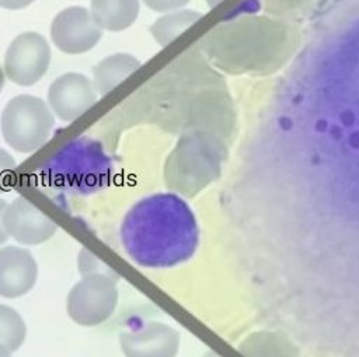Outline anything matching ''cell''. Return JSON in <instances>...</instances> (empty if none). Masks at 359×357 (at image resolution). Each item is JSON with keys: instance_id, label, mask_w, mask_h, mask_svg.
I'll return each mask as SVG.
<instances>
[{"instance_id": "7", "label": "cell", "mask_w": 359, "mask_h": 357, "mask_svg": "<svg viewBox=\"0 0 359 357\" xmlns=\"http://www.w3.org/2000/svg\"><path fill=\"white\" fill-rule=\"evenodd\" d=\"M102 29L91 13L81 6L62 10L50 24V38L55 46L67 53L79 55L91 50L101 39Z\"/></svg>"}, {"instance_id": "18", "label": "cell", "mask_w": 359, "mask_h": 357, "mask_svg": "<svg viewBox=\"0 0 359 357\" xmlns=\"http://www.w3.org/2000/svg\"><path fill=\"white\" fill-rule=\"evenodd\" d=\"M189 0H143V3L154 11H174L185 6Z\"/></svg>"}, {"instance_id": "13", "label": "cell", "mask_w": 359, "mask_h": 357, "mask_svg": "<svg viewBox=\"0 0 359 357\" xmlns=\"http://www.w3.org/2000/svg\"><path fill=\"white\" fill-rule=\"evenodd\" d=\"M140 67V62L129 53H114L93 67V84L100 95H107L129 74Z\"/></svg>"}, {"instance_id": "19", "label": "cell", "mask_w": 359, "mask_h": 357, "mask_svg": "<svg viewBox=\"0 0 359 357\" xmlns=\"http://www.w3.org/2000/svg\"><path fill=\"white\" fill-rule=\"evenodd\" d=\"M35 0H0V7L7 10H21L32 4Z\"/></svg>"}, {"instance_id": "12", "label": "cell", "mask_w": 359, "mask_h": 357, "mask_svg": "<svg viewBox=\"0 0 359 357\" xmlns=\"http://www.w3.org/2000/svg\"><path fill=\"white\" fill-rule=\"evenodd\" d=\"M139 0H91V15L101 29L123 31L139 15Z\"/></svg>"}, {"instance_id": "9", "label": "cell", "mask_w": 359, "mask_h": 357, "mask_svg": "<svg viewBox=\"0 0 359 357\" xmlns=\"http://www.w3.org/2000/svg\"><path fill=\"white\" fill-rule=\"evenodd\" d=\"M97 99L93 81L81 73L59 76L48 90V105L63 122L81 116Z\"/></svg>"}, {"instance_id": "14", "label": "cell", "mask_w": 359, "mask_h": 357, "mask_svg": "<svg viewBox=\"0 0 359 357\" xmlns=\"http://www.w3.org/2000/svg\"><path fill=\"white\" fill-rule=\"evenodd\" d=\"M198 18H201V14L194 10H174L156 20L150 27V32L156 42L165 46Z\"/></svg>"}, {"instance_id": "3", "label": "cell", "mask_w": 359, "mask_h": 357, "mask_svg": "<svg viewBox=\"0 0 359 357\" xmlns=\"http://www.w3.org/2000/svg\"><path fill=\"white\" fill-rule=\"evenodd\" d=\"M219 172V157L213 143L202 133L184 134L164 164V182L171 190L194 196Z\"/></svg>"}, {"instance_id": "21", "label": "cell", "mask_w": 359, "mask_h": 357, "mask_svg": "<svg viewBox=\"0 0 359 357\" xmlns=\"http://www.w3.org/2000/svg\"><path fill=\"white\" fill-rule=\"evenodd\" d=\"M0 357H11V351L3 344H0Z\"/></svg>"}, {"instance_id": "8", "label": "cell", "mask_w": 359, "mask_h": 357, "mask_svg": "<svg viewBox=\"0 0 359 357\" xmlns=\"http://www.w3.org/2000/svg\"><path fill=\"white\" fill-rule=\"evenodd\" d=\"M3 224L8 238L25 246L41 245L57 231V224L22 196L7 204Z\"/></svg>"}, {"instance_id": "24", "label": "cell", "mask_w": 359, "mask_h": 357, "mask_svg": "<svg viewBox=\"0 0 359 357\" xmlns=\"http://www.w3.org/2000/svg\"><path fill=\"white\" fill-rule=\"evenodd\" d=\"M205 357H219L216 353H213V351H208L206 354H205Z\"/></svg>"}, {"instance_id": "17", "label": "cell", "mask_w": 359, "mask_h": 357, "mask_svg": "<svg viewBox=\"0 0 359 357\" xmlns=\"http://www.w3.org/2000/svg\"><path fill=\"white\" fill-rule=\"evenodd\" d=\"M101 267H107L104 262L97 259L87 249H81L80 251V255H79V270H80L81 276L90 274V273H114L111 269L102 270Z\"/></svg>"}, {"instance_id": "20", "label": "cell", "mask_w": 359, "mask_h": 357, "mask_svg": "<svg viewBox=\"0 0 359 357\" xmlns=\"http://www.w3.org/2000/svg\"><path fill=\"white\" fill-rule=\"evenodd\" d=\"M7 202L4 199L0 197V246L8 239V235L6 232V228H4V224H3V217H4V211L7 209Z\"/></svg>"}, {"instance_id": "6", "label": "cell", "mask_w": 359, "mask_h": 357, "mask_svg": "<svg viewBox=\"0 0 359 357\" xmlns=\"http://www.w3.org/2000/svg\"><path fill=\"white\" fill-rule=\"evenodd\" d=\"M50 48L38 32L27 31L17 35L4 55V74L18 85H32L48 71Z\"/></svg>"}, {"instance_id": "15", "label": "cell", "mask_w": 359, "mask_h": 357, "mask_svg": "<svg viewBox=\"0 0 359 357\" xmlns=\"http://www.w3.org/2000/svg\"><path fill=\"white\" fill-rule=\"evenodd\" d=\"M27 325L17 309L0 304V344L11 353L17 351L25 342Z\"/></svg>"}, {"instance_id": "1", "label": "cell", "mask_w": 359, "mask_h": 357, "mask_svg": "<svg viewBox=\"0 0 359 357\" xmlns=\"http://www.w3.org/2000/svg\"><path fill=\"white\" fill-rule=\"evenodd\" d=\"M196 217L181 195L163 192L137 200L125 214L119 237L126 255L146 269L189 260L199 245Z\"/></svg>"}, {"instance_id": "22", "label": "cell", "mask_w": 359, "mask_h": 357, "mask_svg": "<svg viewBox=\"0 0 359 357\" xmlns=\"http://www.w3.org/2000/svg\"><path fill=\"white\" fill-rule=\"evenodd\" d=\"M4 78H6L4 70L0 67V92H1V90H3V85H4Z\"/></svg>"}, {"instance_id": "10", "label": "cell", "mask_w": 359, "mask_h": 357, "mask_svg": "<svg viewBox=\"0 0 359 357\" xmlns=\"http://www.w3.org/2000/svg\"><path fill=\"white\" fill-rule=\"evenodd\" d=\"M119 344L125 357H177L180 335L165 323L150 322L122 332Z\"/></svg>"}, {"instance_id": "2", "label": "cell", "mask_w": 359, "mask_h": 357, "mask_svg": "<svg viewBox=\"0 0 359 357\" xmlns=\"http://www.w3.org/2000/svg\"><path fill=\"white\" fill-rule=\"evenodd\" d=\"M112 161L104 147L88 137L63 144L42 167V179L52 189L93 195L109 185Z\"/></svg>"}, {"instance_id": "4", "label": "cell", "mask_w": 359, "mask_h": 357, "mask_svg": "<svg viewBox=\"0 0 359 357\" xmlns=\"http://www.w3.org/2000/svg\"><path fill=\"white\" fill-rule=\"evenodd\" d=\"M53 112L39 97L21 94L11 98L1 112L4 141L18 153H32L50 136Z\"/></svg>"}, {"instance_id": "5", "label": "cell", "mask_w": 359, "mask_h": 357, "mask_svg": "<svg viewBox=\"0 0 359 357\" xmlns=\"http://www.w3.org/2000/svg\"><path fill=\"white\" fill-rule=\"evenodd\" d=\"M115 273H90L70 288L66 298L69 318L80 326H97L114 314L118 304Z\"/></svg>"}, {"instance_id": "16", "label": "cell", "mask_w": 359, "mask_h": 357, "mask_svg": "<svg viewBox=\"0 0 359 357\" xmlns=\"http://www.w3.org/2000/svg\"><path fill=\"white\" fill-rule=\"evenodd\" d=\"M15 167L17 164L13 155L0 147V192H7L10 188Z\"/></svg>"}, {"instance_id": "23", "label": "cell", "mask_w": 359, "mask_h": 357, "mask_svg": "<svg viewBox=\"0 0 359 357\" xmlns=\"http://www.w3.org/2000/svg\"><path fill=\"white\" fill-rule=\"evenodd\" d=\"M219 1H222V0H206V3H208L209 7H215Z\"/></svg>"}, {"instance_id": "11", "label": "cell", "mask_w": 359, "mask_h": 357, "mask_svg": "<svg viewBox=\"0 0 359 357\" xmlns=\"http://www.w3.org/2000/svg\"><path fill=\"white\" fill-rule=\"evenodd\" d=\"M38 279V263L24 246H0V297L20 298L28 294Z\"/></svg>"}]
</instances>
